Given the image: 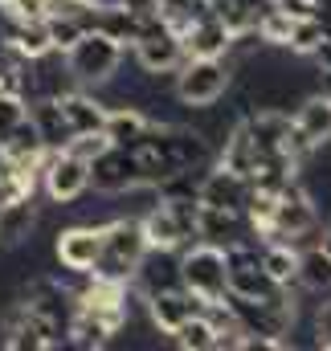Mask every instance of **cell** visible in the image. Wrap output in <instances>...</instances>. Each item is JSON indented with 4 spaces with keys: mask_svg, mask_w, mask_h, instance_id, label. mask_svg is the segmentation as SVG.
Wrapping results in <instances>:
<instances>
[{
    "mask_svg": "<svg viewBox=\"0 0 331 351\" xmlns=\"http://www.w3.org/2000/svg\"><path fill=\"white\" fill-rule=\"evenodd\" d=\"M168 339L184 351H213V327H209V319H205V311H201V315L184 319Z\"/></svg>",
    "mask_w": 331,
    "mask_h": 351,
    "instance_id": "cell-24",
    "label": "cell"
},
{
    "mask_svg": "<svg viewBox=\"0 0 331 351\" xmlns=\"http://www.w3.org/2000/svg\"><path fill=\"white\" fill-rule=\"evenodd\" d=\"M131 152L139 156L144 188H156L160 180H168L176 172H192V168L209 164V156H213L209 135L192 131V127H180V123H152L148 135Z\"/></svg>",
    "mask_w": 331,
    "mask_h": 351,
    "instance_id": "cell-1",
    "label": "cell"
},
{
    "mask_svg": "<svg viewBox=\"0 0 331 351\" xmlns=\"http://www.w3.org/2000/svg\"><path fill=\"white\" fill-rule=\"evenodd\" d=\"M323 90H328V94H331V70H328V74H323Z\"/></svg>",
    "mask_w": 331,
    "mask_h": 351,
    "instance_id": "cell-31",
    "label": "cell"
},
{
    "mask_svg": "<svg viewBox=\"0 0 331 351\" xmlns=\"http://www.w3.org/2000/svg\"><path fill=\"white\" fill-rule=\"evenodd\" d=\"M58 98V110L70 127V139L74 135H94L102 131V119H106V102H98L94 94H82V90H70V94H54Z\"/></svg>",
    "mask_w": 331,
    "mask_h": 351,
    "instance_id": "cell-17",
    "label": "cell"
},
{
    "mask_svg": "<svg viewBox=\"0 0 331 351\" xmlns=\"http://www.w3.org/2000/svg\"><path fill=\"white\" fill-rule=\"evenodd\" d=\"M196 241H209V245H233L242 241V213H225V208H205L196 213Z\"/></svg>",
    "mask_w": 331,
    "mask_h": 351,
    "instance_id": "cell-21",
    "label": "cell"
},
{
    "mask_svg": "<svg viewBox=\"0 0 331 351\" xmlns=\"http://www.w3.org/2000/svg\"><path fill=\"white\" fill-rule=\"evenodd\" d=\"M176 98L192 110H209L233 86V66L225 58H184L176 70Z\"/></svg>",
    "mask_w": 331,
    "mask_h": 351,
    "instance_id": "cell-3",
    "label": "cell"
},
{
    "mask_svg": "<svg viewBox=\"0 0 331 351\" xmlns=\"http://www.w3.org/2000/svg\"><path fill=\"white\" fill-rule=\"evenodd\" d=\"M315 348L331 351V298L319 302V311H315Z\"/></svg>",
    "mask_w": 331,
    "mask_h": 351,
    "instance_id": "cell-28",
    "label": "cell"
},
{
    "mask_svg": "<svg viewBox=\"0 0 331 351\" xmlns=\"http://www.w3.org/2000/svg\"><path fill=\"white\" fill-rule=\"evenodd\" d=\"M148 127H152V119L139 110V106H106V119H102V135H106V143H115V147H135L144 135H148Z\"/></svg>",
    "mask_w": 331,
    "mask_h": 351,
    "instance_id": "cell-18",
    "label": "cell"
},
{
    "mask_svg": "<svg viewBox=\"0 0 331 351\" xmlns=\"http://www.w3.org/2000/svg\"><path fill=\"white\" fill-rule=\"evenodd\" d=\"M196 196H172L152 204V213L139 221L144 225V237H148V250H184L196 241Z\"/></svg>",
    "mask_w": 331,
    "mask_h": 351,
    "instance_id": "cell-5",
    "label": "cell"
},
{
    "mask_svg": "<svg viewBox=\"0 0 331 351\" xmlns=\"http://www.w3.org/2000/svg\"><path fill=\"white\" fill-rule=\"evenodd\" d=\"M0 49H4V12H0Z\"/></svg>",
    "mask_w": 331,
    "mask_h": 351,
    "instance_id": "cell-30",
    "label": "cell"
},
{
    "mask_svg": "<svg viewBox=\"0 0 331 351\" xmlns=\"http://www.w3.org/2000/svg\"><path fill=\"white\" fill-rule=\"evenodd\" d=\"M90 188H98V192H135V188H144L139 156H135L131 147L106 143V147L90 160Z\"/></svg>",
    "mask_w": 331,
    "mask_h": 351,
    "instance_id": "cell-11",
    "label": "cell"
},
{
    "mask_svg": "<svg viewBox=\"0 0 331 351\" xmlns=\"http://www.w3.org/2000/svg\"><path fill=\"white\" fill-rule=\"evenodd\" d=\"M295 286H303V290H311V294H323V290H331V254L323 250V245L299 250Z\"/></svg>",
    "mask_w": 331,
    "mask_h": 351,
    "instance_id": "cell-22",
    "label": "cell"
},
{
    "mask_svg": "<svg viewBox=\"0 0 331 351\" xmlns=\"http://www.w3.org/2000/svg\"><path fill=\"white\" fill-rule=\"evenodd\" d=\"M131 49H135L139 70L152 74V78L172 74V70L184 62V41H180V33L168 29L160 16H148V21H144V29H139V37L131 41Z\"/></svg>",
    "mask_w": 331,
    "mask_h": 351,
    "instance_id": "cell-8",
    "label": "cell"
},
{
    "mask_svg": "<svg viewBox=\"0 0 331 351\" xmlns=\"http://www.w3.org/2000/svg\"><path fill=\"white\" fill-rule=\"evenodd\" d=\"M180 286L192 290L201 302H217L225 298V250L221 245H209V241H192L184 245V258H180Z\"/></svg>",
    "mask_w": 331,
    "mask_h": 351,
    "instance_id": "cell-6",
    "label": "cell"
},
{
    "mask_svg": "<svg viewBox=\"0 0 331 351\" xmlns=\"http://www.w3.org/2000/svg\"><path fill=\"white\" fill-rule=\"evenodd\" d=\"M98 241H102L98 225H70V229L58 233L54 254H58V262L66 265L70 274L86 278V274L94 269V262H98Z\"/></svg>",
    "mask_w": 331,
    "mask_h": 351,
    "instance_id": "cell-15",
    "label": "cell"
},
{
    "mask_svg": "<svg viewBox=\"0 0 331 351\" xmlns=\"http://www.w3.org/2000/svg\"><path fill=\"white\" fill-rule=\"evenodd\" d=\"M37 180H41V188H45V196L54 204H74L90 188V164L78 160L74 152H66V147L62 152H45Z\"/></svg>",
    "mask_w": 331,
    "mask_h": 351,
    "instance_id": "cell-10",
    "label": "cell"
},
{
    "mask_svg": "<svg viewBox=\"0 0 331 351\" xmlns=\"http://www.w3.org/2000/svg\"><path fill=\"white\" fill-rule=\"evenodd\" d=\"M123 53H127V49H123L115 37H106V33H98V29H86L82 37L66 49V74H70L74 82H82V86H102V82H111V78L119 74Z\"/></svg>",
    "mask_w": 331,
    "mask_h": 351,
    "instance_id": "cell-4",
    "label": "cell"
},
{
    "mask_svg": "<svg viewBox=\"0 0 331 351\" xmlns=\"http://www.w3.org/2000/svg\"><path fill=\"white\" fill-rule=\"evenodd\" d=\"M180 41H184V58H229V49H233V29L209 8L205 16H196V21L180 33Z\"/></svg>",
    "mask_w": 331,
    "mask_h": 351,
    "instance_id": "cell-12",
    "label": "cell"
},
{
    "mask_svg": "<svg viewBox=\"0 0 331 351\" xmlns=\"http://www.w3.org/2000/svg\"><path fill=\"white\" fill-rule=\"evenodd\" d=\"M25 119H29V102H25L21 94H4V90H0V143H4Z\"/></svg>",
    "mask_w": 331,
    "mask_h": 351,
    "instance_id": "cell-27",
    "label": "cell"
},
{
    "mask_svg": "<svg viewBox=\"0 0 331 351\" xmlns=\"http://www.w3.org/2000/svg\"><path fill=\"white\" fill-rule=\"evenodd\" d=\"M33 225H37V204H33V196L4 200V204H0V250L25 245V241L33 237Z\"/></svg>",
    "mask_w": 331,
    "mask_h": 351,
    "instance_id": "cell-19",
    "label": "cell"
},
{
    "mask_svg": "<svg viewBox=\"0 0 331 351\" xmlns=\"http://www.w3.org/2000/svg\"><path fill=\"white\" fill-rule=\"evenodd\" d=\"M131 282L144 290V298L156 294V290L180 286V258H176V250H148V254L139 258V265H135Z\"/></svg>",
    "mask_w": 331,
    "mask_h": 351,
    "instance_id": "cell-16",
    "label": "cell"
},
{
    "mask_svg": "<svg viewBox=\"0 0 331 351\" xmlns=\"http://www.w3.org/2000/svg\"><path fill=\"white\" fill-rule=\"evenodd\" d=\"M246 200H249V180L229 168H213L196 184V204L205 208H225V213H246Z\"/></svg>",
    "mask_w": 331,
    "mask_h": 351,
    "instance_id": "cell-13",
    "label": "cell"
},
{
    "mask_svg": "<svg viewBox=\"0 0 331 351\" xmlns=\"http://www.w3.org/2000/svg\"><path fill=\"white\" fill-rule=\"evenodd\" d=\"M225 294H238V298H274V294H286V286H278L266 265L258 245L249 241H233L225 245Z\"/></svg>",
    "mask_w": 331,
    "mask_h": 351,
    "instance_id": "cell-7",
    "label": "cell"
},
{
    "mask_svg": "<svg viewBox=\"0 0 331 351\" xmlns=\"http://www.w3.org/2000/svg\"><path fill=\"white\" fill-rule=\"evenodd\" d=\"M311 58H315V62L323 66V74H328V70H331V33L319 41V45H315V53H311Z\"/></svg>",
    "mask_w": 331,
    "mask_h": 351,
    "instance_id": "cell-29",
    "label": "cell"
},
{
    "mask_svg": "<svg viewBox=\"0 0 331 351\" xmlns=\"http://www.w3.org/2000/svg\"><path fill=\"white\" fill-rule=\"evenodd\" d=\"M29 123L37 127V135H41V143H45L49 152H62V147L70 143V127H66V119H62L54 94H41V98L29 102Z\"/></svg>",
    "mask_w": 331,
    "mask_h": 351,
    "instance_id": "cell-20",
    "label": "cell"
},
{
    "mask_svg": "<svg viewBox=\"0 0 331 351\" xmlns=\"http://www.w3.org/2000/svg\"><path fill=\"white\" fill-rule=\"evenodd\" d=\"M328 37V29L315 21V16H299L295 25H290V37H286V49L290 53H299V58H311L315 53V45Z\"/></svg>",
    "mask_w": 331,
    "mask_h": 351,
    "instance_id": "cell-25",
    "label": "cell"
},
{
    "mask_svg": "<svg viewBox=\"0 0 331 351\" xmlns=\"http://www.w3.org/2000/svg\"><path fill=\"white\" fill-rule=\"evenodd\" d=\"M331 143V94L319 90L311 98L299 102V110L290 114V152L299 160H307L311 152Z\"/></svg>",
    "mask_w": 331,
    "mask_h": 351,
    "instance_id": "cell-9",
    "label": "cell"
},
{
    "mask_svg": "<svg viewBox=\"0 0 331 351\" xmlns=\"http://www.w3.org/2000/svg\"><path fill=\"white\" fill-rule=\"evenodd\" d=\"M201 311H205V302H201L192 290H184V286L148 294V319H152V327H156L160 335H172L184 319H192V315H201Z\"/></svg>",
    "mask_w": 331,
    "mask_h": 351,
    "instance_id": "cell-14",
    "label": "cell"
},
{
    "mask_svg": "<svg viewBox=\"0 0 331 351\" xmlns=\"http://www.w3.org/2000/svg\"><path fill=\"white\" fill-rule=\"evenodd\" d=\"M102 241H98V262L90 274L98 278H111V282H131L139 258L148 254V237H144V225L139 221H111V225H98Z\"/></svg>",
    "mask_w": 331,
    "mask_h": 351,
    "instance_id": "cell-2",
    "label": "cell"
},
{
    "mask_svg": "<svg viewBox=\"0 0 331 351\" xmlns=\"http://www.w3.org/2000/svg\"><path fill=\"white\" fill-rule=\"evenodd\" d=\"M290 25H295V16H286L282 8H266L262 16H258V25H253V33H258V41H266V45H282L286 49V37H290Z\"/></svg>",
    "mask_w": 331,
    "mask_h": 351,
    "instance_id": "cell-26",
    "label": "cell"
},
{
    "mask_svg": "<svg viewBox=\"0 0 331 351\" xmlns=\"http://www.w3.org/2000/svg\"><path fill=\"white\" fill-rule=\"evenodd\" d=\"M258 254H262V265H266V274L278 282V286H295V269H299V250L290 245V241H262L258 245Z\"/></svg>",
    "mask_w": 331,
    "mask_h": 351,
    "instance_id": "cell-23",
    "label": "cell"
}]
</instances>
